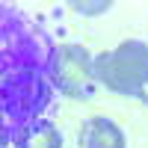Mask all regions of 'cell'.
I'll list each match as a JSON object with an SVG mask.
<instances>
[{
  "label": "cell",
  "mask_w": 148,
  "mask_h": 148,
  "mask_svg": "<svg viewBox=\"0 0 148 148\" xmlns=\"http://www.w3.org/2000/svg\"><path fill=\"white\" fill-rule=\"evenodd\" d=\"M3 68H0V110H3V145L15 142L27 127L39 125L42 113L51 107V51H42V39L27 21L12 18L3 6Z\"/></svg>",
  "instance_id": "1"
},
{
  "label": "cell",
  "mask_w": 148,
  "mask_h": 148,
  "mask_svg": "<svg viewBox=\"0 0 148 148\" xmlns=\"http://www.w3.org/2000/svg\"><path fill=\"white\" fill-rule=\"evenodd\" d=\"M98 86L107 92L139 98L148 86V45L142 39H125L95 56Z\"/></svg>",
  "instance_id": "2"
},
{
  "label": "cell",
  "mask_w": 148,
  "mask_h": 148,
  "mask_svg": "<svg viewBox=\"0 0 148 148\" xmlns=\"http://www.w3.org/2000/svg\"><path fill=\"white\" fill-rule=\"evenodd\" d=\"M51 80L53 89L68 98H89L98 86L95 77V56L86 51L83 45H56L51 47Z\"/></svg>",
  "instance_id": "3"
},
{
  "label": "cell",
  "mask_w": 148,
  "mask_h": 148,
  "mask_svg": "<svg viewBox=\"0 0 148 148\" xmlns=\"http://www.w3.org/2000/svg\"><path fill=\"white\" fill-rule=\"evenodd\" d=\"M77 145L80 148H127V136L116 121L104 116H92L80 125Z\"/></svg>",
  "instance_id": "4"
},
{
  "label": "cell",
  "mask_w": 148,
  "mask_h": 148,
  "mask_svg": "<svg viewBox=\"0 0 148 148\" xmlns=\"http://www.w3.org/2000/svg\"><path fill=\"white\" fill-rule=\"evenodd\" d=\"M12 148H62V133L56 130V125L51 121H39L21 133V136L12 142Z\"/></svg>",
  "instance_id": "5"
}]
</instances>
